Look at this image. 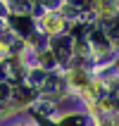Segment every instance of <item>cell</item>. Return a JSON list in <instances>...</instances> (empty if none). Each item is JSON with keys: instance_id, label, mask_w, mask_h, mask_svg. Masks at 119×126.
I'll return each instance as SVG.
<instances>
[{"instance_id": "cell-2", "label": "cell", "mask_w": 119, "mask_h": 126, "mask_svg": "<svg viewBox=\"0 0 119 126\" xmlns=\"http://www.w3.org/2000/svg\"><path fill=\"white\" fill-rule=\"evenodd\" d=\"M62 126H84V119L81 117H67L62 121Z\"/></svg>"}, {"instance_id": "cell-1", "label": "cell", "mask_w": 119, "mask_h": 126, "mask_svg": "<svg viewBox=\"0 0 119 126\" xmlns=\"http://www.w3.org/2000/svg\"><path fill=\"white\" fill-rule=\"evenodd\" d=\"M14 21V26L19 29V31H24V33H26L29 29H31V24H29V19H24V17H17V19H12Z\"/></svg>"}]
</instances>
